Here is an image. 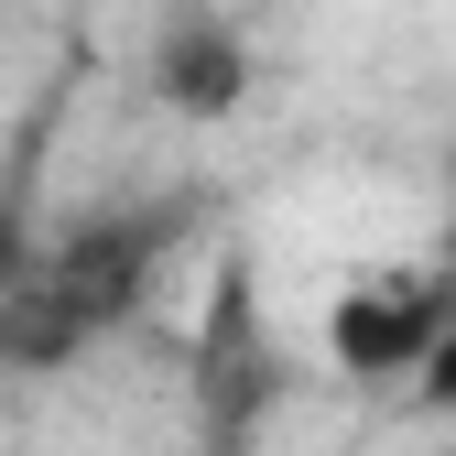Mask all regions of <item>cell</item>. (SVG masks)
<instances>
[{"label": "cell", "mask_w": 456, "mask_h": 456, "mask_svg": "<svg viewBox=\"0 0 456 456\" xmlns=\"http://www.w3.org/2000/svg\"><path fill=\"white\" fill-rule=\"evenodd\" d=\"M196 217H207V196H185V185L109 196V207L66 217L12 282H0V370L12 380H66L77 359H98L109 337L152 305V282L185 250Z\"/></svg>", "instance_id": "6da1fadb"}, {"label": "cell", "mask_w": 456, "mask_h": 456, "mask_svg": "<svg viewBox=\"0 0 456 456\" xmlns=\"http://www.w3.org/2000/svg\"><path fill=\"white\" fill-rule=\"evenodd\" d=\"M456 305V272H370L326 305V359L370 391H413Z\"/></svg>", "instance_id": "7a4b0ae2"}, {"label": "cell", "mask_w": 456, "mask_h": 456, "mask_svg": "<svg viewBox=\"0 0 456 456\" xmlns=\"http://www.w3.org/2000/svg\"><path fill=\"white\" fill-rule=\"evenodd\" d=\"M142 87H152V109H175V120L217 131V120H240V109H250L261 54H250V33L228 22V12L185 0V12H163V33L142 44Z\"/></svg>", "instance_id": "3957f363"}, {"label": "cell", "mask_w": 456, "mask_h": 456, "mask_svg": "<svg viewBox=\"0 0 456 456\" xmlns=\"http://www.w3.org/2000/svg\"><path fill=\"white\" fill-rule=\"evenodd\" d=\"M282 391L272 348H261V315H250V272H228L217 282V305H207V348H196V403H207V435L217 445H240L250 413Z\"/></svg>", "instance_id": "277c9868"}, {"label": "cell", "mask_w": 456, "mask_h": 456, "mask_svg": "<svg viewBox=\"0 0 456 456\" xmlns=\"http://www.w3.org/2000/svg\"><path fill=\"white\" fill-rule=\"evenodd\" d=\"M413 403H424V413H456V305H445V337H435V359H424V380H413Z\"/></svg>", "instance_id": "5b68a950"}]
</instances>
